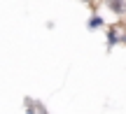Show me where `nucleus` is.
Masks as SVG:
<instances>
[{
  "label": "nucleus",
  "mask_w": 126,
  "mask_h": 114,
  "mask_svg": "<svg viewBox=\"0 0 126 114\" xmlns=\"http://www.w3.org/2000/svg\"><path fill=\"white\" fill-rule=\"evenodd\" d=\"M105 7L112 14H117V16H124L126 14V0H105Z\"/></svg>",
  "instance_id": "obj_1"
},
{
  "label": "nucleus",
  "mask_w": 126,
  "mask_h": 114,
  "mask_svg": "<svg viewBox=\"0 0 126 114\" xmlns=\"http://www.w3.org/2000/svg\"><path fill=\"white\" fill-rule=\"evenodd\" d=\"M84 2H89V0H84Z\"/></svg>",
  "instance_id": "obj_4"
},
{
  "label": "nucleus",
  "mask_w": 126,
  "mask_h": 114,
  "mask_svg": "<svg viewBox=\"0 0 126 114\" xmlns=\"http://www.w3.org/2000/svg\"><path fill=\"white\" fill-rule=\"evenodd\" d=\"M103 16H98V14H94V16H91L89 19V30H96V28H100V26H103Z\"/></svg>",
  "instance_id": "obj_2"
},
{
  "label": "nucleus",
  "mask_w": 126,
  "mask_h": 114,
  "mask_svg": "<svg viewBox=\"0 0 126 114\" xmlns=\"http://www.w3.org/2000/svg\"><path fill=\"white\" fill-rule=\"evenodd\" d=\"M117 42H119V35H117V30L112 28V30L108 33V47H114Z\"/></svg>",
  "instance_id": "obj_3"
}]
</instances>
